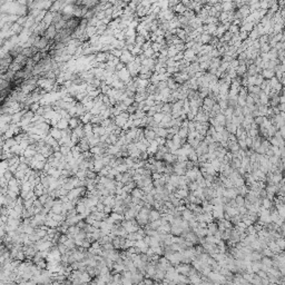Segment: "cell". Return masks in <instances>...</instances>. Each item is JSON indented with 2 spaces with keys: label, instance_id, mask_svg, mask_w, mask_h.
Instances as JSON below:
<instances>
[{
  "label": "cell",
  "instance_id": "1",
  "mask_svg": "<svg viewBox=\"0 0 285 285\" xmlns=\"http://www.w3.org/2000/svg\"><path fill=\"white\" fill-rule=\"evenodd\" d=\"M57 33H58L57 28H56L55 24H52V25H50L47 29H46V31H45V37L48 39V40H54V39L56 38Z\"/></svg>",
  "mask_w": 285,
  "mask_h": 285
},
{
  "label": "cell",
  "instance_id": "2",
  "mask_svg": "<svg viewBox=\"0 0 285 285\" xmlns=\"http://www.w3.org/2000/svg\"><path fill=\"white\" fill-rule=\"evenodd\" d=\"M144 134H145V138L148 141H152V140H154V139H156V137H157V134H156V132L155 130H153L152 128H146V129H144Z\"/></svg>",
  "mask_w": 285,
  "mask_h": 285
},
{
  "label": "cell",
  "instance_id": "3",
  "mask_svg": "<svg viewBox=\"0 0 285 285\" xmlns=\"http://www.w3.org/2000/svg\"><path fill=\"white\" fill-rule=\"evenodd\" d=\"M49 134H50V135L54 137V138H55V139H57V140H59L61 137H63V130H61V129H59L58 127H52V128H50Z\"/></svg>",
  "mask_w": 285,
  "mask_h": 285
},
{
  "label": "cell",
  "instance_id": "4",
  "mask_svg": "<svg viewBox=\"0 0 285 285\" xmlns=\"http://www.w3.org/2000/svg\"><path fill=\"white\" fill-rule=\"evenodd\" d=\"M68 123H69V128L75 129L76 127H78L80 124H82V121H80V117H78V116H72L69 121H68Z\"/></svg>",
  "mask_w": 285,
  "mask_h": 285
},
{
  "label": "cell",
  "instance_id": "5",
  "mask_svg": "<svg viewBox=\"0 0 285 285\" xmlns=\"http://www.w3.org/2000/svg\"><path fill=\"white\" fill-rule=\"evenodd\" d=\"M162 217V214H160V212L159 210H157L156 208H154V209H151V212H149V223H152V222H154V221H157V219H159Z\"/></svg>",
  "mask_w": 285,
  "mask_h": 285
},
{
  "label": "cell",
  "instance_id": "6",
  "mask_svg": "<svg viewBox=\"0 0 285 285\" xmlns=\"http://www.w3.org/2000/svg\"><path fill=\"white\" fill-rule=\"evenodd\" d=\"M59 224H60L59 222L55 221L52 217H48V216H47V221H46V223H45V225L48 226V227H58Z\"/></svg>",
  "mask_w": 285,
  "mask_h": 285
},
{
  "label": "cell",
  "instance_id": "7",
  "mask_svg": "<svg viewBox=\"0 0 285 285\" xmlns=\"http://www.w3.org/2000/svg\"><path fill=\"white\" fill-rule=\"evenodd\" d=\"M56 127H58L59 129H61V130H63V129H67L68 127H69V123H68V119H66V118H61L60 121H58V124H57V126Z\"/></svg>",
  "mask_w": 285,
  "mask_h": 285
},
{
  "label": "cell",
  "instance_id": "8",
  "mask_svg": "<svg viewBox=\"0 0 285 285\" xmlns=\"http://www.w3.org/2000/svg\"><path fill=\"white\" fill-rule=\"evenodd\" d=\"M188 271H190V266L186 265V264H182V265L177 266V268H176V272H179L182 274H187Z\"/></svg>",
  "mask_w": 285,
  "mask_h": 285
},
{
  "label": "cell",
  "instance_id": "9",
  "mask_svg": "<svg viewBox=\"0 0 285 285\" xmlns=\"http://www.w3.org/2000/svg\"><path fill=\"white\" fill-rule=\"evenodd\" d=\"M164 116H165V114L164 113H162V111H160V113H156V114L153 116V119L156 121L157 124H159V123H162V121L164 119Z\"/></svg>",
  "mask_w": 285,
  "mask_h": 285
},
{
  "label": "cell",
  "instance_id": "10",
  "mask_svg": "<svg viewBox=\"0 0 285 285\" xmlns=\"http://www.w3.org/2000/svg\"><path fill=\"white\" fill-rule=\"evenodd\" d=\"M60 152L63 153V156H66V155H68V154L71 152V148L68 147L67 145H63L61 147H60Z\"/></svg>",
  "mask_w": 285,
  "mask_h": 285
},
{
  "label": "cell",
  "instance_id": "11",
  "mask_svg": "<svg viewBox=\"0 0 285 285\" xmlns=\"http://www.w3.org/2000/svg\"><path fill=\"white\" fill-rule=\"evenodd\" d=\"M40 107H41L40 102H32L31 105H30V110L33 111V113H37V110H38Z\"/></svg>",
  "mask_w": 285,
  "mask_h": 285
},
{
  "label": "cell",
  "instance_id": "12",
  "mask_svg": "<svg viewBox=\"0 0 285 285\" xmlns=\"http://www.w3.org/2000/svg\"><path fill=\"white\" fill-rule=\"evenodd\" d=\"M235 202H236V204H237L240 207H242V206L244 205V198L242 197V195H240V196H237L236 198H235Z\"/></svg>",
  "mask_w": 285,
  "mask_h": 285
},
{
  "label": "cell",
  "instance_id": "13",
  "mask_svg": "<svg viewBox=\"0 0 285 285\" xmlns=\"http://www.w3.org/2000/svg\"><path fill=\"white\" fill-rule=\"evenodd\" d=\"M54 156H55V158H57V159H61L63 157V153L60 152H55L54 153Z\"/></svg>",
  "mask_w": 285,
  "mask_h": 285
}]
</instances>
